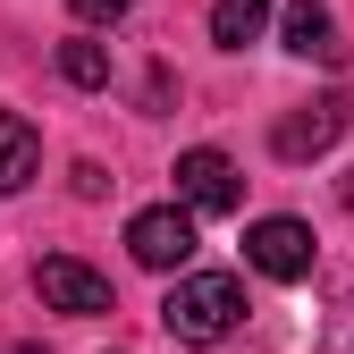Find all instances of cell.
I'll list each match as a JSON object with an SVG mask.
<instances>
[{
  "instance_id": "13",
  "label": "cell",
  "mask_w": 354,
  "mask_h": 354,
  "mask_svg": "<svg viewBox=\"0 0 354 354\" xmlns=\"http://www.w3.org/2000/svg\"><path fill=\"white\" fill-rule=\"evenodd\" d=\"M346 203H354V177H346Z\"/></svg>"
},
{
  "instance_id": "9",
  "label": "cell",
  "mask_w": 354,
  "mask_h": 354,
  "mask_svg": "<svg viewBox=\"0 0 354 354\" xmlns=\"http://www.w3.org/2000/svg\"><path fill=\"white\" fill-rule=\"evenodd\" d=\"M261 17H270V0H211V42L245 51V42L261 34Z\"/></svg>"
},
{
  "instance_id": "4",
  "label": "cell",
  "mask_w": 354,
  "mask_h": 354,
  "mask_svg": "<svg viewBox=\"0 0 354 354\" xmlns=\"http://www.w3.org/2000/svg\"><path fill=\"white\" fill-rule=\"evenodd\" d=\"M313 228H304V219H253V228H245V261H253V270L261 279H313Z\"/></svg>"
},
{
  "instance_id": "8",
  "label": "cell",
  "mask_w": 354,
  "mask_h": 354,
  "mask_svg": "<svg viewBox=\"0 0 354 354\" xmlns=\"http://www.w3.org/2000/svg\"><path fill=\"white\" fill-rule=\"evenodd\" d=\"M34 169H42V136H34L17 110H0V194L34 186Z\"/></svg>"
},
{
  "instance_id": "3",
  "label": "cell",
  "mask_w": 354,
  "mask_h": 354,
  "mask_svg": "<svg viewBox=\"0 0 354 354\" xmlns=\"http://www.w3.org/2000/svg\"><path fill=\"white\" fill-rule=\"evenodd\" d=\"M127 253H136L144 270H186V261H194V211L186 203L136 211V219H127Z\"/></svg>"
},
{
  "instance_id": "11",
  "label": "cell",
  "mask_w": 354,
  "mask_h": 354,
  "mask_svg": "<svg viewBox=\"0 0 354 354\" xmlns=\"http://www.w3.org/2000/svg\"><path fill=\"white\" fill-rule=\"evenodd\" d=\"M68 9H76V17H84V26H118V17H127V9H136V0H68Z\"/></svg>"
},
{
  "instance_id": "2",
  "label": "cell",
  "mask_w": 354,
  "mask_h": 354,
  "mask_svg": "<svg viewBox=\"0 0 354 354\" xmlns=\"http://www.w3.org/2000/svg\"><path fill=\"white\" fill-rule=\"evenodd\" d=\"M177 203H186L194 219H228V211H245V177H236V160L211 152V144L177 152Z\"/></svg>"
},
{
  "instance_id": "1",
  "label": "cell",
  "mask_w": 354,
  "mask_h": 354,
  "mask_svg": "<svg viewBox=\"0 0 354 354\" xmlns=\"http://www.w3.org/2000/svg\"><path fill=\"white\" fill-rule=\"evenodd\" d=\"M160 321H169L177 346H228L245 329V279H228V270H177Z\"/></svg>"
},
{
  "instance_id": "6",
  "label": "cell",
  "mask_w": 354,
  "mask_h": 354,
  "mask_svg": "<svg viewBox=\"0 0 354 354\" xmlns=\"http://www.w3.org/2000/svg\"><path fill=\"white\" fill-rule=\"evenodd\" d=\"M346 127H354V102H346V93H321V102H304L295 118H279L270 152H279V160H321Z\"/></svg>"
},
{
  "instance_id": "10",
  "label": "cell",
  "mask_w": 354,
  "mask_h": 354,
  "mask_svg": "<svg viewBox=\"0 0 354 354\" xmlns=\"http://www.w3.org/2000/svg\"><path fill=\"white\" fill-rule=\"evenodd\" d=\"M59 76L84 84V93H102V84H110V51H102V42H59Z\"/></svg>"
},
{
  "instance_id": "12",
  "label": "cell",
  "mask_w": 354,
  "mask_h": 354,
  "mask_svg": "<svg viewBox=\"0 0 354 354\" xmlns=\"http://www.w3.org/2000/svg\"><path fill=\"white\" fill-rule=\"evenodd\" d=\"M0 354H51V346H0Z\"/></svg>"
},
{
  "instance_id": "5",
  "label": "cell",
  "mask_w": 354,
  "mask_h": 354,
  "mask_svg": "<svg viewBox=\"0 0 354 354\" xmlns=\"http://www.w3.org/2000/svg\"><path fill=\"white\" fill-rule=\"evenodd\" d=\"M34 287H42V304H51V313H68V321L110 313V279L84 270L76 253H42V261H34Z\"/></svg>"
},
{
  "instance_id": "7",
  "label": "cell",
  "mask_w": 354,
  "mask_h": 354,
  "mask_svg": "<svg viewBox=\"0 0 354 354\" xmlns=\"http://www.w3.org/2000/svg\"><path fill=\"white\" fill-rule=\"evenodd\" d=\"M279 34H287V51H295V59H321V68H337V59H346V42H337V17L321 9V0H295V9L279 17Z\"/></svg>"
}]
</instances>
